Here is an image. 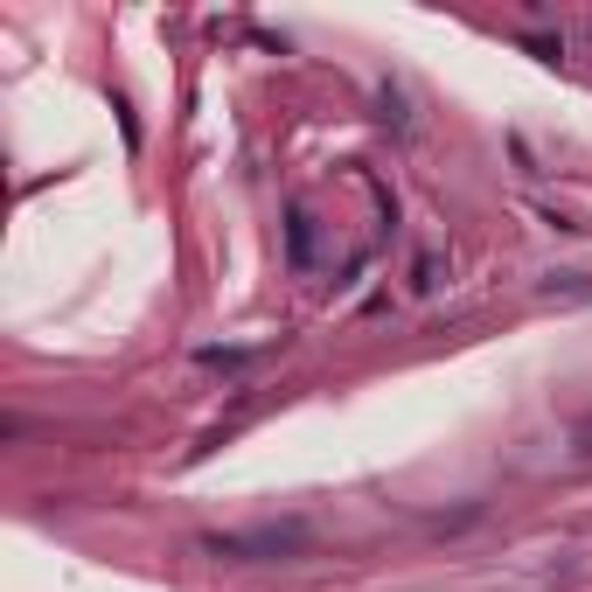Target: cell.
Returning a JSON list of instances; mask_svg holds the SVG:
<instances>
[{
	"instance_id": "1",
	"label": "cell",
	"mask_w": 592,
	"mask_h": 592,
	"mask_svg": "<svg viewBox=\"0 0 592 592\" xmlns=\"http://www.w3.org/2000/svg\"><path fill=\"white\" fill-rule=\"evenodd\" d=\"M293 544H300V530H259V536H210V551H217V558H251V551L279 558V551H293Z\"/></svg>"
}]
</instances>
